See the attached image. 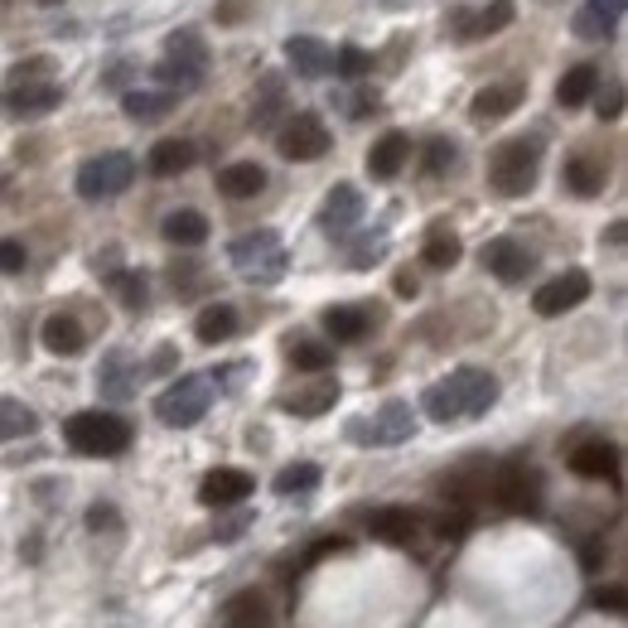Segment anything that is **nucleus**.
Listing matches in <instances>:
<instances>
[{"label":"nucleus","mask_w":628,"mask_h":628,"mask_svg":"<svg viewBox=\"0 0 628 628\" xmlns=\"http://www.w3.org/2000/svg\"><path fill=\"white\" fill-rule=\"evenodd\" d=\"M498 401V377L484 373V367H455L450 377L425 387L421 411L435 425H455V421H474L488 416V407Z\"/></svg>","instance_id":"nucleus-1"},{"label":"nucleus","mask_w":628,"mask_h":628,"mask_svg":"<svg viewBox=\"0 0 628 628\" xmlns=\"http://www.w3.org/2000/svg\"><path fill=\"white\" fill-rule=\"evenodd\" d=\"M63 440L87 459H111V455L131 450L136 431H131V421L117 416V411H77V416L63 421Z\"/></svg>","instance_id":"nucleus-2"},{"label":"nucleus","mask_w":628,"mask_h":628,"mask_svg":"<svg viewBox=\"0 0 628 628\" xmlns=\"http://www.w3.org/2000/svg\"><path fill=\"white\" fill-rule=\"evenodd\" d=\"M536 170H542V141L536 136L503 141L488 160V184H493V194H503V198H522V194H532Z\"/></svg>","instance_id":"nucleus-3"},{"label":"nucleus","mask_w":628,"mask_h":628,"mask_svg":"<svg viewBox=\"0 0 628 628\" xmlns=\"http://www.w3.org/2000/svg\"><path fill=\"white\" fill-rule=\"evenodd\" d=\"M155 77L179 97L204 87L208 49H204V39H198V29H174V35L165 39V59H160V69H155Z\"/></svg>","instance_id":"nucleus-4"},{"label":"nucleus","mask_w":628,"mask_h":628,"mask_svg":"<svg viewBox=\"0 0 628 628\" xmlns=\"http://www.w3.org/2000/svg\"><path fill=\"white\" fill-rule=\"evenodd\" d=\"M228 256H232V266H238V276L256 280V286H276L290 266L286 242H280V232H271V228L242 232V238L228 246Z\"/></svg>","instance_id":"nucleus-5"},{"label":"nucleus","mask_w":628,"mask_h":628,"mask_svg":"<svg viewBox=\"0 0 628 628\" xmlns=\"http://www.w3.org/2000/svg\"><path fill=\"white\" fill-rule=\"evenodd\" d=\"M131 184H136V160H131L126 150H102V155H93V160H83V170H77V194H83L87 204L126 194Z\"/></svg>","instance_id":"nucleus-6"},{"label":"nucleus","mask_w":628,"mask_h":628,"mask_svg":"<svg viewBox=\"0 0 628 628\" xmlns=\"http://www.w3.org/2000/svg\"><path fill=\"white\" fill-rule=\"evenodd\" d=\"M213 407V377H179V383H170L160 391V401H155V416H160L165 425H174V431H189V425H198L208 416Z\"/></svg>","instance_id":"nucleus-7"},{"label":"nucleus","mask_w":628,"mask_h":628,"mask_svg":"<svg viewBox=\"0 0 628 628\" xmlns=\"http://www.w3.org/2000/svg\"><path fill=\"white\" fill-rule=\"evenodd\" d=\"M493 498H498V508L518 512V518H536L542 512V474H536L527 459H508V464H498V474H493Z\"/></svg>","instance_id":"nucleus-8"},{"label":"nucleus","mask_w":628,"mask_h":628,"mask_svg":"<svg viewBox=\"0 0 628 628\" xmlns=\"http://www.w3.org/2000/svg\"><path fill=\"white\" fill-rule=\"evenodd\" d=\"M416 435V411L407 401H387L377 407V416H358L349 421V440L358 445H377V450H391V445H407Z\"/></svg>","instance_id":"nucleus-9"},{"label":"nucleus","mask_w":628,"mask_h":628,"mask_svg":"<svg viewBox=\"0 0 628 628\" xmlns=\"http://www.w3.org/2000/svg\"><path fill=\"white\" fill-rule=\"evenodd\" d=\"M329 126H324L314 111H295V117H286L280 121V136H276V150L286 155V160H295V165H310V160H319V155H329Z\"/></svg>","instance_id":"nucleus-10"},{"label":"nucleus","mask_w":628,"mask_h":628,"mask_svg":"<svg viewBox=\"0 0 628 628\" xmlns=\"http://www.w3.org/2000/svg\"><path fill=\"white\" fill-rule=\"evenodd\" d=\"M63 107V87L49 77H29V83H5L0 93V117L5 121H39Z\"/></svg>","instance_id":"nucleus-11"},{"label":"nucleus","mask_w":628,"mask_h":628,"mask_svg":"<svg viewBox=\"0 0 628 628\" xmlns=\"http://www.w3.org/2000/svg\"><path fill=\"white\" fill-rule=\"evenodd\" d=\"M585 300H590V276L585 271H560L532 295V310L542 314V319H560L566 310L585 305Z\"/></svg>","instance_id":"nucleus-12"},{"label":"nucleus","mask_w":628,"mask_h":628,"mask_svg":"<svg viewBox=\"0 0 628 628\" xmlns=\"http://www.w3.org/2000/svg\"><path fill=\"white\" fill-rule=\"evenodd\" d=\"M479 256H484V266L503 280V286H522V280L536 271V256L527 252L518 238H493V242H484Z\"/></svg>","instance_id":"nucleus-13"},{"label":"nucleus","mask_w":628,"mask_h":628,"mask_svg":"<svg viewBox=\"0 0 628 628\" xmlns=\"http://www.w3.org/2000/svg\"><path fill=\"white\" fill-rule=\"evenodd\" d=\"M363 213H367V204L353 184H334L319 204V228L329 232V238H349L358 222H363Z\"/></svg>","instance_id":"nucleus-14"},{"label":"nucleus","mask_w":628,"mask_h":628,"mask_svg":"<svg viewBox=\"0 0 628 628\" xmlns=\"http://www.w3.org/2000/svg\"><path fill=\"white\" fill-rule=\"evenodd\" d=\"M256 479L246 469H208L204 484H198V503L204 508H238V503L252 498Z\"/></svg>","instance_id":"nucleus-15"},{"label":"nucleus","mask_w":628,"mask_h":628,"mask_svg":"<svg viewBox=\"0 0 628 628\" xmlns=\"http://www.w3.org/2000/svg\"><path fill=\"white\" fill-rule=\"evenodd\" d=\"M619 20H624V0H585V5L576 10V20H570V29H576V39L604 44V39H614Z\"/></svg>","instance_id":"nucleus-16"},{"label":"nucleus","mask_w":628,"mask_h":628,"mask_svg":"<svg viewBox=\"0 0 628 628\" xmlns=\"http://www.w3.org/2000/svg\"><path fill=\"white\" fill-rule=\"evenodd\" d=\"M570 469L580 479H604V484H619V445L614 440H585L570 450Z\"/></svg>","instance_id":"nucleus-17"},{"label":"nucleus","mask_w":628,"mask_h":628,"mask_svg":"<svg viewBox=\"0 0 628 628\" xmlns=\"http://www.w3.org/2000/svg\"><path fill=\"white\" fill-rule=\"evenodd\" d=\"M136 377H141V367L131 363V353L111 349L102 358V367H97V391H102L107 401H131L136 397Z\"/></svg>","instance_id":"nucleus-18"},{"label":"nucleus","mask_w":628,"mask_h":628,"mask_svg":"<svg viewBox=\"0 0 628 628\" xmlns=\"http://www.w3.org/2000/svg\"><path fill=\"white\" fill-rule=\"evenodd\" d=\"M286 59L300 77H329L334 73V49L314 35H290L286 39Z\"/></svg>","instance_id":"nucleus-19"},{"label":"nucleus","mask_w":628,"mask_h":628,"mask_svg":"<svg viewBox=\"0 0 628 628\" xmlns=\"http://www.w3.org/2000/svg\"><path fill=\"white\" fill-rule=\"evenodd\" d=\"M411 160V136H401V131H387V136H377V145L367 150V174L373 179H397L401 170H407Z\"/></svg>","instance_id":"nucleus-20"},{"label":"nucleus","mask_w":628,"mask_h":628,"mask_svg":"<svg viewBox=\"0 0 628 628\" xmlns=\"http://www.w3.org/2000/svg\"><path fill=\"white\" fill-rule=\"evenodd\" d=\"M560 184L576 198H600L604 184H609V170H604V160H594V155H570L566 170H560Z\"/></svg>","instance_id":"nucleus-21"},{"label":"nucleus","mask_w":628,"mask_h":628,"mask_svg":"<svg viewBox=\"0 0 628 628\" xmlns=\"http://www.w3.org/2000/svg\"><path fill=\"white\" fill-rule=\"evenodd\" d=\"M367 532L387 546H411L421 532V518L411 508H377L373 518H367Z\"/></svg>","instance_id":"nucleus-22"},{"label":"nucleus","mask_w":628,"mask_h":628,"mask_svg":"<svg viewBox=\"0 0 628 628\" xmlns=\"http://www.w3.org/2000/svg\"><path fill=\"white\" fill-rule=\"evenodd\" d=\"M39 339H44V349L59 353V358H77L87 349V329L77 324V314H49L44 329H39Z\"/></svg>","instance_id":"nucleus-23"},{"label":"nucleus","mask_w":628,"mask_h":628,"mask_svg":"<svg viewBox=\"0 0 628 628\" xmlns=\"http://www.w3.org/2000/svg\"><path fill=\"white\" fill-rule=\"evenodd\" d=\"M522 97H527L522 83H488V87H479V97L469 111H474V121H503L522 107Z\"/></svg>","instance_id":"nucleus-24"},{"label":"nucleus","mask_w":628,"mask_h":628,"mask_svg":"<svg viewBox=\"0 0 628 628\" xmlns=\"http://www.w3.org/2000/svg\"><path fill=\"white\" fill-rule=\"evenodd\" d=\"M373 319H377V310H367V305H329L324 310V329L334 334V343H358L367 329H373Z\"/></svg>","instance_id":"nucleus-25"},{"label":"nucleus","mask_w":628,"mask_h":628,"mask_svg":"<svg viewBox=\"0 0 628 628\" xmlns=\"http://www.w3.org/2000/svg\"><path fill=\"white\" fill-rule=\"evenodd\" d=\"M174 107H179V93H170V87H150V93L131 87V93H121V111H126L131 121H160V117H170Z\"/></svg>","instance_id":"nucleus-26"},{"label":"nucleus","mask_w":628,"mask_h":628,"mask_svg":"<svg viewBox=\"0 0 628 628\" xmlns=\"http://www.w3.org/2000/svg\"><path fill=\"white\" fill-rule=\"evenodd\" d=\"M194 160H198V145L174 136V141H155L150 145V160H145V165H150L155 179H174V174H184Z\"/></svg>","instance_id":"nucleus-27"},{"label":"nucleus","mask_w":628,"mask_h":628,"mask_svg":"<svg viewBox=\"0 0 628 628\" xmlns=\"http://www.w3.org/2000/svg\"><path fill=\"white\" fill-rule=\"evenodd\" d=\"M594 93H600V69H594V63H576V69H566L556 83V102L566 111L585 107Z\"/></svg>","instance_id":"nucleus-28"},{"label":"nucleus","mask_w":628,"mask_h":628,"mask_svg":"<svg viewBox=\"0 0 628 628\" xmlns=\"http://www.w3.org/2000/svg\"><path fill=\"white\" fill-rule=\"evenodd\" d=\"M222 624L228 628H271V604L262 600L256 590H242V594H232L228 604H222Z\"/></svg>","instance_id":"nucleus-29"},{"label":"nucleus","mask_w":628,"mask_h":628,"mask_svg":"<svg viewBox=\"0 0 628 628\" xmlns=\"http://www.w3.org/2000/svg\"><path fill=\"white\" fill-rule=\"evenodd\" d=\"M160 232H165L170 246H204L208 242V218L198 208H174L170 218L160 222Z\"/></svg>","instance_id":"nucleus-30"},{"label":"nucleus","mask_w":628,"mask_h":628,"mask_svg":"<svg viewBox=\"0 0 628 628\" xmlns=\"http://www.w3.org/2000/svg\"><path fill=\"white\" fill-rule=\"evenodd\" d=\"M266 189V170L256 160H238L218 174V194L222 198H256Z\"/></svg>","instance_id":"nucleus-31"},{"label":"nucleus","mask_w":628,"mask_h":628,"mask_svg":"<svg viewBox=\"0 0 628 628\" xmlns=\"http://www.w3.org/2000/svg\"><path fill=\"white\" fill-rule=\"evenodd\" d=\"M339 401V383H314V387H300L290 391V397H280V411H290V416H324V411Z\"/></svg>","instance_id":"nucleus-32"},{"label":"nucleus","mask_w":628,"mask_h":628,"mask_svg":"<svg viewBox=\"0 0 628 628\" xmlns=\"http://www.w3.org/2000/svg\"><path fill=\"white\" fill-rule=\"evenodd\" d=\"M35 431H39V416L25 407V401L0 397V445L25 440V435H35Z\"/></svg>","instance_id":"nucleus-33"},{"label":"nucleus","mask_w":628,"mask_h":628,"mask_svg":"<svg viewBox=\"0 0 628 628\" xmlns=\"http://www.w3.org/2000/svg\"><path fill=\"white\" fill-rule=\"evenodd\" d=\"M319 479H324V469L310 464V459H300V464H286V469H280L271 488L280 493V498H305V493L319 488Z\"/></svg>","instance_id":"nucleus-34"},{"label":"nucleus","mask_w":628,"mask_h":628,"mask_svg":"<svg viewBox=\"0 0 628 628\" xmlns=\"http://www.w3.org/2000/svg\"><path fill=\"white\" fill-rule=\"evenodd\" d=\"M194 334H198V343H228L232 334H238V310H232V305H208L204 314H198Z\"/></svg>","instance_id":"nucleus-35"},{"label":"nucleus","mask_w":628,"mask_h":628,"mask_svg":"<svg viewBox=\"0 0 628 628\" xmlns=\"http://www.w3.org/2000/svg\"><path fill=\"white\" fill-rule=\"evenodd\" d=\"M459 256H464V246H459V238L450 228H435L431 238H425V246H421V262L431 266V271H450Z\"/></svg>","instance_id":"nucleus-36"},{"label":"nucleus","mask_w":628,"mask_h":628,"mask_svg":"<svg viewBox=\"0 0 628 628\" xmlns=\"http://www.w3.org/2000/svg\"><path fill=\"white\" fill-rule=\"evenodd\" d=\"M290 367H300V373H324V367H334V349L329 343H314V339H295L286 349Z\"/></svg>","instance_id":"nucleus-37"},{"label":"nucleus","mask_w":628,"mask_h":628,"mask_svg":"<svg viewBox=\"0 0 628 628\" xmlns=\"http://www.w3.org/2000/svg\"><path fill=\"white\" fill-rule=\"evenodd\" d=\"M111 290H117V300L126 310H145V305H150V286H145L141 271H111Z\"/></svg>","instance_id":"nucleus-38"},{"label":"nucleus","mask_w":628,"mask_h":628,"mask_svg":"<svg viewBox=\"0 0 628 628\" xmlns=\"http://www.w3.org/2000/svg\"><path fill=\"white\" fill-rule=\"evenodd\" d=\"M512 15H518V5H512V0H493V5H484V10L474 15V39L503 35V29L512 25Z\"/></svg>","instance_id":"nucleus-39"},{"label":"nucleus","mask_w":628,"mask_h":628,"mask_svg":"<svg viewBox=\"0 0 628 628\" xmlns=\"http://www.w3.org/2000/svg\"><path fill=\"white\" fill-rule=\"evenodd\" d=\"M334 73H339V77H363V73H373V53L358 49V44H343V49L334 53Z\"/></svg>","instance_id":"nucleus-40"},{"label":"nucleus","mask_w":628,"mask_h":628,"mask_svg":"<svg viewBox=\"0 0 628 628\" xmlns=\"http://www.w3.org/2000/svg\"><path fill=\"white\" fill-rule=\"evenodd\" d=\"M455 160H459V150H455V141H445V136H435L431 145H425V155H421L425 174H445Z\"/></svg>","instance_id":"nucleus-41"},{"label":"nucleus","mask_w":628,"mask_h":628,"mask_svg":"<svg viewBox=\"0 0 628 628\" xmlns=\"http://www.w3.org/2000/svg\"><path fill=\"white\" fill-rule=\"evenodd\" d=\"M383 252H387V238H383V232H373V238H358L349 266H353V271H367L373 262H383Z\"/></svg>","instance_id":"nucleus-42"},{"label":"nucleus","mask_w":628,"mask_h":628,"mask_svg":"<svg viewBox=\"0 0 628 628\" xmlns=\"http://www.w3.org/2000/svg\"><path fill=\"white\" fill-rule=\"evenodd\" d=\"M29 266V252H25V242H15V238H0V276H20Z\"/></svg>","instance_id":"nucleus-43"},{"label":"nucleus","mask_w":628,"mask_h":628,"mask_svg":"<svg viewBox=\"0 0 628 628\" xmlns=\"http://www.w3.org/2000/svg\"><path fill=\"white\" fill-rule=\"evenodd\" d=\"M276 111H280V83L266 77V97H262V107H252V121L256 126H276Z\"/></svg>","instance_id":"nucleus-44"},{"label":"nucleus","mask_w":628,"mask_h":628,"mask_svg":"<svg viewBox=\"0 0 628 628\" xmlns=\"http://www.w3.org/2000/svg\"><path fill=\"white\" fill-rule=\"evenodd\" d=\"M87 532H121V512L111 503H93L87 508Z\"/></svg>","instance_id":"nucleus-45"},{"label":"nucleus","mask_w":628,"mask_h":628,"mask_svg":"<svg viewBox=\"0 0 628 628\" xmlns=\"http://www.w3.org/2000/svg\"><path fill=\"white\" fill-rule=\"evenodd\" d=\"M594 609L624 614V609H628V590H624V585H600V590H594Z\"/></svg>","instance_id":"nucleus-46"},{"label":"nucleus","mask_w":628,"mask_h":628,"mask_svg":"<svg viewBox=\"0 0 628 628\" xmlns=\"http://www.w3.org/2000/svg\"><path fill=\"white\" fill-rule=\"evenodd\" d=\"M256 0H218V25H242Z\"/></svg>","instance_id":"nucleus-47"},{"label":"nucleus","mask_w":628,"mask_h":628,"mask_svg":"<svg viewBox=\"0 0 628 628\" xmlns=\"http://www.w3.org/2000/svg\"><path fill=\"white\" fill-rule=\"evenodd\" d=\"M594 97H600V93H594ZM619 111H624V87L614 83L609 93L600 97V121H619Z\"/></svg>","instance_id":"nucleus-48"},{"label":"nucleus","mask_w":628,"mask_h":628,"mask_svg":"<svg viewBox=\"0 0 628 628\" xmlns=\"http://www.w3.org/2000/svg\"><path fill=\"white\" fill-rule=\"evenodd\" d=\"M29 77H49V63L44 59H29V63H15L5 83H29Z\"/></svg>","instance_id":"nucleus-49"},{"label":"nucleus","mask_w":628,"mask_h":628,"mask_svg":"<svg viewBox=\"0 0 628 628\" xmlns=\"http://www.w3.org/2000/svg\"><path fill=\"white\" fill-rule=\"evenodd\" d=\"M580 560H585V570H594V566H600V560H604V542H590L585 552H580Z\"/></svg>","instance_id":"nucleus-50"},{"label":"nucleus","mask_w":628,"mask_h":628,"mask_svg":"<svg viewBox=\"0 0 628 628\" xmlns=\"http://www.w3.org/2000/svg\"><path fill=\"white\" fill-rule=\"evenodd\" d=\"M170 367H174V349H160L150 363V373H170Z\"/></svg>","instance_id":"nucleus-51"},{"label":"nucleus","mask_w":628,"mask_h":628,"mask_svg":"<svg viewBox=\"0 0 628 628\" xmlns=\"http://www.w3.org/2000/svg\"><path fill=\"white\" fill-rule=\"evenodd\" d=\"M397 295H407V300L416 295V276H411V271H401V276H397Z\"/></svg>","instance_id":"nucleus-52"},{"label":"nucleus","mask_w":628,"mask_h":628,"mask_svg":"<svg viewBox=\"0 0 628 628\" xmlns=\"http://www.w3.org/2000/svg\"><path fill=\"white\" fill-rule=\"evenodd\" d=\"M604 238H609V246H624V222H609V232H604Z\"/></svg>","instance_id":"nucleus-53"},{"label":"nucleus","mask_w":628,"mask_h":628,"mask_svg":"<svg viewBox=\"0 0 628 628\" xmlns=\"http://www.w3.org/2000/svg\"><path fill=\"white\" fill-rule=\"evenodd\" d=\"M44 5H53V0H44Z\"/></svg>","instance_id":"nucleus-54"}]
</instances>
